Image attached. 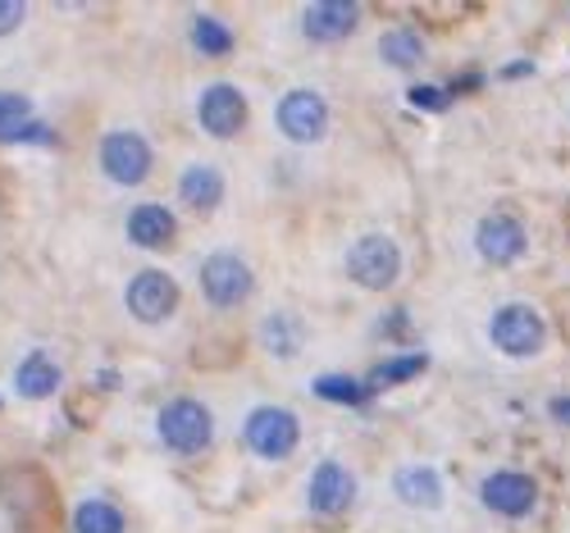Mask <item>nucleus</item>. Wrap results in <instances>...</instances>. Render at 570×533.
<instances>
[{
  "label": "nucleus",
  "instance_id": "obj_1",
  "mask_svg": "<svg viewBox=\"0 0 570 533\" xmlns=\"http://www.w3.org/2000/svg\"><path fill=\"white\" fill-rule=\"evenodd\" d=\"M156 438L178 456H197L215 438V415L193 397H174L156 415Z\"/></svg>",
  "mask_w": 570,
  "mask_h": 533
},
{
  "label": "nucleus",
  "instance_id": "obj_2",
  "mask_svg": "<svg viewBox=\"0 0 570 533\" xmlns=\"http://www.w3.org/2000/svg\"><path fill=\"white\" fill-rule=\"evenodd\" d=\"M243 443L261 461H288L302 443V424H297L293 411H283V406H256L243 424Z\"/></svg>",
  "mask_w": 570,
  "mask_h": 533
},
{
  "label": "nucleus",
  "instance_id": "obj_3",
  "mask_svg": "<svg viewBox=\"0 0 570 533\" xmlns=\"http://www.w3.org/2000/svg\"><path fill=\"white\" fill-rule=\"evenodd\" d=\"M252 287H256V274L237 251H210L202 260V297L215 310H237L252 297Z\"/></svg>",
  "mask_w": 570,
  "mask_h": 533
},
{
  "label": "nucleus",
  "instance_id": "obj_4",
  "mask_svg": "<svg viewBox=\"0 0 570 533\" xmlns=\"http://www.w3.org/2000/svg\"><path fill=\"white\" fill-rule=\"evenodd\" d=\"M347 274L352 283L370 287V293H389V287L397 283L402 274V251H397V241L384 237V233H365L352 241V251H347Z\"/></svg>",
  "mask_w": 570,
  "mask_h": 533
},
{
  "label": "nucleus",
  "instance_id": "obj_5",
  "mask_svg": "<svg viewBox=\"0 0 570 533\" xmlns=\"http://www.w3.org/2000/svg\"><path fill=\"white\" fill-rule=\"evenodd\" d=\"M156 156H151V141L132 132V128H115L101 137V174L119 187H137V182H147Z\"/></svg>",
  "mask_w": 570,
  "mask_h": 533
},
{
  "label": "nucleus",
  "instance_id": "obj_6",
  "mask_svg": "<svg viewBox=\"0 0 570 533\" xmlns=\"http://www.w3.org/2000/svg\"><path fill=\"white\" fill-rule=\"evenodd\" d=\"M489 337H493V347H498L502 356H515V361H520V356L543 352V343H548V324H543V315H539L534 306L515 302V306H502V310L493 315Z\"/></svg>",
  "mask_w": 570,
  "mask_h": 533
},
{
  "label": "nucleus",
  "instance_id": "obj_7",
  "mask_svg": "<svg viewBox=\"0 0 570 533\" xmlns=\"http://www.w3.org/2000/svg\"><path fill=\"white\" fill-rule=\"evenodd\" d=\"M274 119H278V132L288 141L311 147V141H320L328 132V101L320 91H311V87H293V91L278 96Z\"/></svg>",
  "mask_w": 570,
  "mask_h": 533
},
{
  "label": "nucleus",
  "instance_id": "obj_8",
  "mask_svg": "<svg viewBox=\"0 0 570 533\" xmlns=\"http://www.w3.org/2000/svg\"><path fill=\"white\" fill-rule=\"evenodd\" d=\"M124 302H128L132 319L160 324V319H169V315L178 310V283H174V274H165V269H137V274L128 278Z\"/></svg>",
  "mask_w": 570,
  "mask_h": 533
},
{
  "label": "nucleus",
  "instance_id": "obj_9",
  "mask_svg": "<svg viewBox=\"0 0 570 533\" xmlns=\"http://www.w3.org/2000/svg\"><path fill=\"white\" fill-rule=\"evenodd\" d=\"M352 502H356V474L343 461H320L311 474V488H306V506L320 520H338L352 511Z\"/></svg>",
  "mask_w": 570,
  "mask_h": 533
},
{
  "label": "nucleus",
  "instance_id": "obj_10",
  "mask_svg": "<svg viewBox=\"0 0 570 533\" xmlns=\"http://www.w3.org/2000/svg\"><path fill=\"white\" fill-rule=\"evenodd\" d=\"M530 237H525V224H520L515 215H484L480 228H474V251H480L489 265H515L520 256H525Z\"/></svg>",
  "mask_w": 570,
  "mask_h": 533
},
{
  "label": "nucleus",
  "instance_id": "obj_11",
  "mask_svg": "<svg viewBox=\"0 0 570 533\" xmlns=\"http://www.w3.org/2000/svg\"><path fill=\"white\" fill-rule=\"evenodd\" d=\"M197 119L210 137H237L247 128V96L233 82H210L197 101Z\"/></svg>",
  "mask_w": 570,
  "mask_h": 533
},
{
  "label": "nucleus",
  "instance_id": "obj_12",
  "mask_svg": "<svg viewBox=\"0 0 570 533\" xmlns=\"http://www.w3.org/2000/svg\"><path fill=\"white\" fill-rule=\"evenodd\" d=\"M484 506L507 515V520H520V515H530L534 502H539V488H534V478L530 474H520V470H498L484 478V488H480Z\"/></svg>",
  "mask_w": 570,
  "mask_h": 533
},
{
  "label": "nucleus",
  "instance_id": "obj_13",
  "mask_svg": "<svg viewBox=\"0 0 570 533\" xmlns=\"http://www.w3.org/2000/svg\"><path fill=\"white\" fill-rule=\"evenodd\" d=\"M361 23V10L352 0H315V6L302 10V37L315 46H334L343 37H352Z\"/></svg>",
  "mask_w": 570,
  "mask_h": 533
},
{
  "label": "nucleus",
  "instance_id": "obj_14",
  "mask_svg": "<svg viewBox=\"0 0 570 533\" xmlns=\"http://www.w3.org/2000/svg\"><path fill=\"white\" fill-rule=\"evenodd\" d=\"M174 237H178V219H174L169 206H160V201L132 206V215H128V241H132V247H141V251H165Z\"/></svg>",
  "mask_w": 570,
  "mask_h": 533
},
{
  "label": "nucleus",
  "instance_id": "obj_15",
  "mask_svg": "<svg viewBox=\"0 0 570 533\" xmlns=\"http://www.w3.org/2000/svg\"><path fill=\"white\" fill-rule=\"evenodd\" d=\"M178 201L197 215H210L224 201V174L215 165H187L178 174Z\"/></svg>",
  "mask_w": 570,
  "mask_h": 533
},
{
  "label": "nucleus",
  "instance_id": "obj_16",
  "mask_svg": "<svg viewBox=\"0 0 570 533\" xmlns=\"http://www.w3.org/2000/svg\"><path fill=\"white\" fill-rule=\"evenodd\" d=\"M60 365H56V356H46V352H28L23 361H19V369H14V393L23 397V402H46L60 387Z\"/></svg>",
  "mask_w": 570,
  "mask_h": 533
},
{
  "label": "nucleus",
  "instance_id": "obj_17",
  "mask_svg": "<svg viewBox=\"0 0 570 533\" xmlns=\"http://www.w3.org/2000/svg\"><path fill=\"white\" fill-rule=\"evenodd\" d=\"M393 488H397V497H402L406 506H415V511H434V506L443 502V478H439V470H430V465H402V470L393 474Z\"/></svg>",
  "mask_w": 570,
  "mask_h": 533
},
{
  "label": "nucleus",
  "instance_id": "obj_18",
  "mask_svg": "<svg viewBox=\"0 0 570 533\" xmlns=\"http://www.w3.org/2000/svg\"><path fill=\"white\" fill-rule=\"evenodd\" d=\"M302 337H306V328H302L297 315H269V319L261 324V347H265L269 356H278V361L297 356V352H302Z\"/></svg>",
  "mask_w": 570,
  "mask_h": 533
},
{
  "label": "nucleus",
  "instance_id": "obj_19",
  "mask_svg": "<svg viewBox=\"0 0 570 533\" xmlns=\"http://www.w3.org/2000/svg\"><path fill=\"white\" fill-rule=\"evenodd\" d=\"M73 533H124V511L115 502L101 497H87L73 511Z\"/></svg>",
  "mask_w": 570,
  "mask_h": 533
},
{
  "label": "nucleus",
  "instance_id": "obj_20",
  "mask_svg": "<svg viewBox=\"0 0 570 533\" xmlns=\"http://www.w3.org/2000/svg\"><path fill=\"white\" fill-rule=\"evenodd\" d=\"M379 56H384L393 69H415L424 60V41L411 28H393V32H384V41H379Z\"/></svg>",
  "mask_w": 570,
  "mask_h": 533
},
{
  "label": "nucleus",
  "instance_id": "obj_21",
  "mask_svg": "<svg viewBox=\"0 0 570 533\" xmlns=\"http://www.w3.org/2000/svg\"><path fill=\"white\" fill-rule=\"evenodd\" d=\"M315 397L334 402V406H365L370 402V383L347 378V374H324V378H315Z\"/></svg>",
  "mask_w": 570,
  "mask_h": 533
},
{
  "label": "nucleus",
  "instance_id": "obj_22",
  "mask_svg": "<svg viewBox=\"0 0 570 533\" xmlns=\"http://www.w3.org/2000/svg\"><path fill=\"white\" fill-rule=\"evenodd\" d=\"M193 46H197L202 56L219 60V56H228V51H233V28H228V23H219L215 14H197V19H193Z\"/></svg>",
  "mask_w": 570,
  "mask_h": 533
},
{
  "label": "nucleus",
  "instance_id": "obj_23",
  "mask_svg": "<svg viewBox=\"0 0 570 533\" xmlns=\"http://www.w3.org/2000/svg\"><path fill=\"white\" fill-rule=\"evenodd\" d=\"M424 365H430V356H424V352H415V356H393V361H384V365H374V374H370V393H374V387H389V383H406V378H415Z\"/></svg>",
  "mask_w": 570,
  "mask_h": 533
},
{
  "label": "nucleus",
  "instance_id": "obj_24",
  "mask_svg": "<svg viewBox=\"0 0 570 533\" xmlns=\"http://www.w3.org/2000/svg\"><path fill=\"white\" fill-rule=\"evenodd\" d=\"M0 141H32V147H56V128H46L37 115L28 119H14L0 128Z\"/></svg>",
  "mask_w": 570,
  "mask_h": 533
},
{
  "label": "nucleus",
  "instance_id": "obj_25",
  "mask_svg": "<svg viewBox=\"0 0 570 533\" xmlns=\"http://www.w3.org/2000/svg\"><path fill=\"white\" fill-rule=\"evenodd\" d=\"M32 115V101L28 96H14V91H0V128L14 124V119H28Z\"/></svg>",
  "mask_w": 570,
  "mask_h": 533
},
{
  "label": "nucleus",
  "instance_id": "obj_26",
  "mask_svg": "<svg viewBox=\"0 0 570 533\" xmlns=\"http://www.w3.org/2000/svg\"><path fill=\"white\" fill-rule=\"evenodd\" d=\"M406 101L420 106V110H448V91L443 87H411Z\"/></svg>",
  "mask_w": 570,
  "mask_h": 533
},
{
  "label": "nucleus",
  "instance_id": "obj_27",
  "mask_svg": "<svg viewBox=\"0 0 570 533\" xmlns=\"http://www.w3.org/2000/svg\"><path fill=\"white\" fill-rule=\"evenodd\" d=\"M23 19H28V6H23V0H0V37H10Z\"/></svg>",
  "mask_w": 570,
  "mask_h": 533
},
{
  "label": "nucleus",
  "instance_id": "obj_28",
  "mask_svg": "<svg viewBox=\"0 0 570 533\" xmlns=\"http://www.w3.org/2000/svg\"><path fill=\"white\" fill-rule=\"evenodd\" d=\"M552 420L570 424V397H557V402H552Z\"/></svg>",
  "mask_w": 570,
  "mask_h": 533
},
{
  "label": "nucleus",
  "instance_id": "obj_29",
  "mask_svg": "<svg viewBox=\"0 0 570 533\" xmlns=\"http://www.w3.org/2000/svg\"><path fill=\"white\" fill-rule=\"evenodd\" d=\"M530 69H534L530 60H525V65H507V73H502V78H520V73H530Z\"/></svg>",
  "mask_w": 570,
  "mask_h": 533
}]
</instances>
